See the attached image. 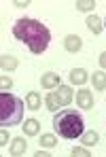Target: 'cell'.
Here are the masks:
<instances>
[{"instance_id":"6da1fadb","label":"cell","mask_w":106,"mask_h":157,"mask_svg":"<svg viewBox=\"0 0 106 157\" xmlns=\"http://www.w3.org/2000/svg\"><path fill=\"white\" fill-rule=\"evenodd\" d=\"M13 36L17 40H21L24 45H28V49L32 53H43L49 43H51V32L49 28L45 26L43 21L38 19H32V17H24L19 21H15L13 26Z\"/></svg>"},{"instance_id":"7a4b0ae2","label":"cell","mask_w":106,"mask_h":157,"mask_svg":"<svg viewBox=\"0 0 106 157\" xmlns=\"http://www.w3.org/2000/svg\"><path fill=\"white\" fill-rule=\"evenodd\" d=\"M53 128L57 132V136H62L66 140L81 138V134L85 130L81 115L74 110H57L55 117H53Z\"/></svg>"},{"instance_id":"3957f363","label":"cell","mask_w":106,"mask_h":157,"mask_svg":"<svg viewBox=\"0 0 106 157\" xmlns=\"http://www.w3.org/2000/svg\"><path fill=\"white\" fill-rule=\"evenodd\" d=\"M21 115H24V102L17 96L2 91L0 94V125L2 128L17 125L21 121Z\"/></svg>"},{"instance_id":"277c9868","label":"cell","mask_w":106,"mask_h":157,"mask_svg":"<svg viewBox=\"0 0 106 157\" xmlns=\"http://www.w3.org/2000/svg\"><path fill=\"white\" fill-rule=\"evenodd\" d=\"M74 98H77V104H79L83 110H89V108L93 106V96H91L89 89H79V91L74 94Z\"/></svg>"},{"instance_id":"5b68a950","label":"cell","mask_w":106,"mask_h":157,"mask_svg":"<svg viewBox=\"0 0 106 157\" xmlns=\"http://www.w3.org/2000/svg\"><path fill=\"white\" fill-rule=\"evenodd\" d=\"M72 87H68V85H59L57 87V91H55V98H57V102H59V106L64 104H70L72 102Z\"/></svg>"},{"instance_id":"8992f818","label":"cell","mask_w":106,"mask_h":157,"mask_svg":"<svg viewBox=\"0 0 106 157\" xmlns=\"http://www.w3.org/2000/svg\"><path fill=\"white\" fill-rule=\"evenodd\" d=\"M81 45H83V40H81L77 34H68L64 38V47H66V51H70V53H79Z\"/></svg>"},{"instance_id":"52a82bcc","label":"cell","mask_w":106,"mask_h":157,"mask_svg":"<svg viewBox=\"0 0 106 157\" xmlns=\"http://www.w3.org/2000/svg\"><path fill=\"white\" fill-rule=\"evenodd\" d=\"M40 85L45 89H53V87H59V75L57 72H45L40 78Z\"/></svg>"},{"instance_id":"ba28073f","label":"cell","mask_w":106,"mask_h":157,"mask_svg":"<svg viewBox=\"0 0 106 157\" xmlns=\"http://www.w3.org/2000/svg\"><path fill=\"white\" fill-rule=\"evenodd\" d=\"M26 140L24 138H13V142H11V149H9V153L13 157H17V155H24L26 153Z\"/></svg>"},{"instance_id":"9c48e42d","label":"cell","mask_w":106,"mask_h":157,"mask_svg":"<svg viewBox=\"0 0 106 157\" xmlns=\"http://www.w3.org/2000/svg\"><path fill=\"white\" fill-rule=\"evenodd\" d=\"M98 140H100V136H98L93 130H87V132L81 134V142H83V147H93V144H98Z\"/></svg>"},{"instance_id":"30bf717a","label":"cell","mask_w":106,"mask_h":157,"mask_svg":"<svg viewBox=\"0 0 106 157\" xmlns=\"http://www.w3.org/2000/svg\"><path fill=\"white\" fill-rule=\"evenodd\" d=\"M40 104H43V102H40V96H38L36 91H28L26 94V106L30 110H38Z\"/></svg>"},{"instance_id":"8fae6325","label":"cell","mask_w":106,"mask_h":157,"mask_svg":"<svg viewBox=\"0 0 106 157\" xmlns=\"http://www.w3.org/2000/svg\"><path fill=\"white\" fill-rule=\"evenodd\" d=\"M91 83H93V87H96L98 91L106 89V72H102V70L93 72V75H91Z\"/></svg>"},{"instance_id":"7c38bea8","label":"cell","mask_w":106,"mask_h":157,"mask_svg":"<svg viewBox=\"0 0 106 157\" xmlns=\"http://www.w3.org/2000/svg\"><path fill=\"white\" fill-rule=\"evenodd\" d=\"M87 28H89L93 34H100L104 26H102V19H100L98 15H89V17H87Z\"/></svg>"},{"instance_id":"4fadbf2b","label":"cell","mask_w":106,"mask_h":157,"mask_svg":"<svg viewBox=\"0 0 106 157\" xmlns=\"http://www.w3.org/2000/svg\"><path fill=\"white\" fill-rule=\"evenodd\" d=\"M70 81H72L74 85H83V83L87 81V72H85L83 68H72V70H70Z\"/></svg>"},{"instance_id":"5bb4252c","label":"cell","mask_w":106,"mask_h":157,"mask_svg":"<svg viewBox=\"0 0 106 157\" xmlns=\"http://www.w3.org/2000/svg\"><path fill=\"white\" fill-rule=\"evenodd\" d=\"M40 130V123L36 121V119H26V123H24V132H26L28 136H36Z\"/></svg>"},{"instance_id":"9a60e30c","label":"cell","mask_w":106,"mask_h":157,"mask_svg":"<svg viewBox=\"0 0 106 157\" xmlns=\"http://www.w3.org/2000/svg\"><path fill=\"white\" fill-rule=\"evenodd\" d=\"M0 66H2V70H15V68H17V59H15L13 55H2Z\"/></svg>"},{"instance_id":"2e32d148","label":"cell","mask_w":106,"mask_h":157,"mask_svg":"<svg viewBox=\"0 0 106 157\" xmlns=\"http://www.w3.org/2000/svg\"><path fill=\"white\" fill-rule=\"evenodd\" d=\"M40 147H47V149L57 147V138H55L53 134H43V136H40Z\"/></svg>"},{"instance_id":"e0dca14e","label":"cell","mask_w":106,"mask_h":157,"mask_svg":"<svg viewBox=\"0 0 106 157\" xmlns=\"http://www.w3.org/2000/svg\"><path fill=\"white\" fill-rule=\"evenodd\" d=\"M77 11H93L96 9V2L93 0H77Z\"/></svg>"},{"instance_id":"ac0fdd59","label":"cell","mask_w":106,"mask_h":157,"mask_svg":"<svg viewBox=\"0 0 106 157\" xmlns=\"http://www.w3.org/2000/svg\"><path fill=\"white\" fill-rule=\"evenodd\" d=\"M47 108H49L51 113H57V108H59V102H57L55 94H51V96H47Z\"/></svg>"},{"instance_id":"d6986e66","label":"cell","mask_w":106,"mask_h":157,"mask_svg":"<svg viewBox=\"0 0 106 157\" xmlns=\"http://www.w3.org/2000/svg\"><path fill=\"white\" fill-rule=\"evenodd\" d=\"M70 155L72 157H89V149H85V147H74V149L70 151Z\"/></svg>"},{"instance_id":"ffe728a7","label":"cell","mask_w":106,"mask_h":157,"mask_svg":"<svg viewBox=\"0 0 106 157\" xmlns=\"http://www.w3.org/2000/svg\"><path fill=\"white\" fill-rule=\"evenodd\" d=\"M0 85H2V91H9V89L13 87V78L2 77V78H0Z\"/></svg>"},{"instance_id":"44dd1931","label":"cell","mask_w":106,"mask_h":157,"mask_svg":"<svg viewBox=\"0 0 106 157\" xmlns=\"http://www.w3.org/2000/svg\"><path fill=\"white\" fill-rule=\"evenodd\" d=\"M13 6H15V9H28V6H30V2H28V0H15V2H13Z\"/></svg>"},{"instance_id":"7402d4cb","label":"cell","mask_w":106,"mask_h":157,"mask_svg":"<svg viewBox=\"0 0 106 157\" xmlns=\"http://www.w3.org/2000/svg\"><path fill=\"white\" fill-rule=\"evenodd\" d=\"M6 142H9V132L4 130V128H2V134H0V144H2V147H4V144H6Z\"/></svg>"},{"instance_id":"603a6c76","label":"cell","mask_w":106,"mask_h":157,"mask_svg":"<svg viewBox=\"0 0 106 157\" xmlns=\"http://www.w3.org/2000/svg\"><path fill=\"white\" fill-rule=\"evenodd\" d=\"M49 155H51L49 151H36V153H34V157H49Z\"/></svg>"},{"instance_id":"cb8c5ba5","label":"cell","mask_w":106,"mask_h":157,"mask_svg":"<svg viewBox=\"0 0 106 157\" xmlns=\"http://www.w3.org/2000/svg\"><path fill=\"white\" fill-rule=\"evenodd\" d=\"M100 66H102V68H106V51L100 53Z\"/></svg>"},{"instance_id":"d4e9b609","label":"cell","mask_w":106,"mask_h":157,"mask_svg":"<svg viewBox=\"0 0 106 157\" xmlns=\"http://www.w3.org/2000/svg\"><path fill=\"white\" fill-rule=\"evenodd\" d=\"M104 26H106V24H104Z\"/></svg>"}]
</instances>
